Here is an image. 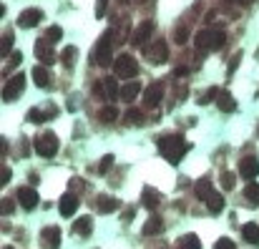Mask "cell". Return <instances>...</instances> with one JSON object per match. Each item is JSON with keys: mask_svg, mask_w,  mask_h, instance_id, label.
Wrapping results in <instances>:
<instances>
[{"mask_svg": "<svg viewBox=\"0 0 259 249\" xmlns=\"http://www.w3.org/2000/svg\"><path fill=\"white\" fill-rule=\"evenodd\" d=\"M156 146H159V154L171 164V166H176L184 154H186V141L179 136V134H164L156 138Z\"/></svg>", "mask_w": 259, "mask_h": 249, "instance_id": "6da1fadb", "label": "cell"}, {"mask_svg": "<svg viewBox=\"0 0 259 249\" xmlns=\"http://www.w3.org/2000/svg\"><path fill=\"white\" fill-rule=\"evenodd\" d=\"M227 43V35L222 30H211V28H204L194 35V46H197L199 53H209V51H219L222 46Z\"/></svg>", "mask_w": 259, "mask_h": 249, "instance_id": "7a4b0ae2", "label": "cell"}, {"mask_svg": "<svg viewBox=\"0 0 259 249\" xmlns=\"http://www.w3.org/2000/svg\"><path fill=\"white\" fill-rule=\"evenodd\" d=\"M111 46H114V30H106V33L98 38L96 48H93V63H96V66L106 68L111 60H116V58H111Z\"/></svg>", "mask_w": 259, "mask_h": 249, "instance_id": "3957f363", "label": "cell"}, {"mask_svg": "<svg viewBox=\"0 0 259 249\" xmlns=\"http://www.w3.org/2000/svg\"><path fill=\"white\" fill-rule=\"evenodd\" d=\"M35 154L43 156V159L56 156L58 154V136L53 131H46V134L35 136Z\"/></svg>", "mask_w": 259, "mask_h": 249, "instance_id": "277c9868", "label": "cell"}, {"mask_svg": "<svg viewBox=\"0 0 259 249\" xmlns=\"http://www.w3.org/2000/svg\"><path fill=\"white\" fill-rule=\"evenodd\" d=\"M114 73H116V78H134V76L139 73L136 58H131L128 53L116 55V60H114Z\"/></svg>", "mask_w": 259, "mask_h": 249, "instance_id": "5b68a950", "label": "cell"}, {"mask_svg": "<svg viewBox=\"0 0 259 249\" xmlns=\"http://www.w3.org/2000/svg\"><path fill=\"white\" fill-rule=\"evenodd\" d=\"M23 88H26V73L10 76V78L5 81V86H3V101H5V103L15 101L20 93H23Z\"/></svg>", "mask_w": 259, "mask_h": 249, "instance_id": "8992f818", "label": "cell"}, {"mask_svg": "<svg viewBox=\"0 0 259 249\" xmlns=\"http://www.w3.org/2000/svg\"><path fill=\"white\" fill-rule=\"evenodd\" d=\"M51 46H53V43H51V40H48L46 35L35 40V55H38L46 66H51L53 60H56V53H53V48H51Z\"/></svg>", "mask_w": 259, "mask_h": 249, "instance_id": "52a82bcc", "label": "cell"}, {"mask_svg": "<svg viewBox=\"0 0 259 249\" xmlns=\"http://www.w3.org/2000/svg\"><path fill=\"white\" fill-rule=\"evenodd\" d=\"M15 196H18V204L23 206V209H35L38 206V192L33 186H20Z\"/></svg>", "mask_w": 259, "mask_h": 249, "instance_id": "ba28073f", "label": "cell"}, {"mask_svg": "<svg viewBox=\"0 0 259 249\" xmlns=\"http://www.w3.org/2000/svg\"><path fill=\"white\" fill-rule=\"evenodd\" d=\"M43 18V10L40 8H28L18 15V28H35Z\"/></svg>", "mask_w": 259, "mask_h": 249, "instance_id": "9c48e42d", "label": "cell"}, {"mask_svg": "<svg viewBox=\"0 0 259 249\" xmlns=\"http://www.w3.org/2000/svg\"><path fill=\"white\" fill-rule=\"evenodd\" d=\"M161 98H164V83H151V86L144 91V103H146V109L159 106Z\"/></svg>", "mask_w": 259, "mask_h": 249, "instance_id": "30bf717a", "label": "cell"}, {"mask_svg": "<svg viewBox=\"0 0 259 249\" xmlns=\"http://www.w3.org/2000/svg\"><path fill=\"white\" fill-rule=\"evenodd\" d=\"M40 244L46 249H58L60 247V229L58 226H46L40 232Z\"/></svg>", "mask_w": 259, "mask_h": 249, "instance_id": "8fae6325", "label": "cell"}, {"mask_svg": "<svg viewBox=\"0 0 259 249\" xmlns=\"http://www.w3.org/2000/svg\"><path fill=\"white\" fill-rule=\"evenodd\" d=\"M257 174H259V161L254 156H244L239 161V176L252 181V179H257Z\"/></svg>", "mask_w": 259, "mask_h": 249, "instance_id": "7c38bea8", "label": "cell"}, {"mask_svg": "<svg viewBox=\"0 0 259 249\" xmlns=\"http://www.w3.org/2000/svg\"><path fill=\"white\" fill-rule=\"evenodd\" d=\"M148 53V58L154 60V63H164V60L169 58V46H166V40H156L151 48H144Z\"/></svg>", "mask_w": 259, "mask_h": 249, "instance_id": "4fadbf2b", "label": "cell"}, {"mask_svg": "<svg viewBox=\"0 0 259 249\" xmlns=\"http://www.w3.org/2000/svg\"><path fill=\"white\" fill-rule=\"evenodd\" d=\"M141 91H144V88H141V83H139V81H128L126 86L121 88L118 98H121L123 103H131V101H136V98L141 96Z\"/></svg>", "mask_w": 259, "mask_h": 249, "instance_id": "5bb4252c", "label": "cell"}, {"mask_svg": "<svg viewBox=\"0 0 259 249\" xmlns=\"http://www.w3.org/2000/svg\"><path fill=\"white\" fill-rule=\"evenodd\" d=\"M76 209H78V199H76V194H63L60 201H58V212H60L63 217H73Z\"/></svg>", "mask_w": 259, "mask_h": 249, "instance_id": "9a60e30c", "label": "cell"}, {"mask_svg": "<svg viewBox=\"0 0 259 249\" xmlns=\"http://www.w3.org/2000/svg\"><path fill=\"white\" fill-rule=\"evenodd\" d=\"M30 76H33V81H35L38 88H51V73H48L46 66H35V68L30 71Z\"/></svg>", "mask_w": 259, "mask_h": 249, "instance_id": "2e32d148", "label": "cell"}, {"mask_svg": "<svg viewBox=\"0 0 259 249\" xmlns=\"http://www.w3.org/2000/svg\"><path fill=\"white\" fill-rule=\"evenodd\" d=\"M151 30H154V26H151V23H146V20H144V23L134 30V35H131V43L134 46H144L146 43V40H148V35H151Z\"/></svg>", "mask_w": 259, "mask_h": 249, "instance_id": "e0dca14e", "label": "cell"}, {"mask_svg": "<svg viewBox=\"0 0 259 249\" xmlns=\"http://www.w3.org/2000/svg\"><path fill=\"white\" fill-rule=\"evenodd\" d=\"M96 206H98L101 214H111V212H116L118 206H121V201H118L116 196H106V194H103V196H98V204H96Z\"/></svg>", "mask_w": 259, "mask_h": 249, "instance_id": "ac0fdd59", "label": "cell"}, {"mask_svg": "<svg viewBox=\"0 0 259 249\" xmlns=\"http://www.w3.org/2000/svg\"><path fill=\"white\" fill-rule=\"evenodd\" d=\"M194 192H197V196H199L201 201H206V199L214 194V189H211V181H209V179H199L197 184H194Z\"/></svg>", "mask_w": 259, "mask_h": 249, "instance_id": "d6986e66", "label": "cell"}, {"mask_svg": "<svg viewBox=\"0 0 259 249\" xmlns=\"http://www.w3.org/2000/svg\"><path fill=\"white\" fill-rule=\"evenodd\" d=\"M141 201H144L146 209H156V206H159V192L151 189V186H146L144 194H141Z\"/></svg>", "mask_w": 259, "mask_h": 249, "instance_id": "ffe728a7", "label": "cell"}, {"mask_svg": "<svg viewBox=\"0 0 259 249\" xmlns=\"http://www.w3.org/2000/svg\"><path fill=\"white\" fill-rule=\"evenodd\" d=\"M217 106H219L222 111H234V109H236V101H234V96H231L229 91H219V96H217Z\"/></svg>", "mask_w": 259, "mask_h": 249, "instance_id": "44dd1931", "label": "cell"}, {"mask_svg": "<svg viewBox=\"0 0 259 249\" xmlns=\"http://www.w3.org/2000/svg\"><path fill=\"white\" fill-rule=\"evenodd\" d=\"M242 237H244L249 244H259V224H254V221L244 224V226H242Z\"/></svg>", "mask_w": 259, "mask_h": 249, "instance_id": "7402d4cb", "label": "cell"}, {"mask_svg": "<svg viewBox=\"0 0 259 249\" xmlns=\"http://www.w3.org/2000/svg\"><path fill=\"white\" fill-rule=\"evenodd\" d=\"M244 199H247L252 206H259V184H257V181H247V186H244Z\"/></svg>", "mask_w": 259, "mask_h": 249, "instance_id": "603a6c76", "label": "cell"}, {"mask_svg": "<svg viewBox=\"0 0 259 249\" xmlns=\"http://www.w3.org/2000/svg\"><path fill=\"white\" fill-rule=\"evenodd\" d=\"M73 232L76 234H91L93 232V219L91 217H81V219H76V224H73Z\"/></svg>", "mask_w": 259, "mask_h": 249, "instance_id": "cb8c5ba5", "label": "cell"}, {"mask_svg": "<svg viewBox=\"0 0 259 249\" xmlns=\"http://www.w3.org/2000/svg\"><path fill=\"white\" fill-rule=\"evenodd\" d=\"M206 206H209V212H211V214H219V212L224 209V196H222L219 192H214V194L206 199Z\"/></svg>", "mask_w": 259, "mask_h": 249, "instance_id": "d4e9b609", "label": "cell"}, {"mask_svg": "<svg viewBox=\"0 0 259 249\" xmlns=\"http://www.w3.org/2000/svg\"><path fill=\"white\" fill-rule=\"evenodd\" d=\"M164 229V219H159V217H151L146 224H144V234L146 237H151V234H159Z\"/></svg>", "mask_w": 259, "mask_h": 249, "instance_id": "484cf974", "label": "cell"}, {"mask_svg": "<svg viewBox=\"0 0 259 249\" xmlns=\"http://www.w3.org/2000/svg\"><path fill=\"white\" fill-rule=\"evenodd\" d=\"M176 249H201V244H199L197 234H184V237L179 239Z\"/></svg>", "mask_w": 259, "mask_h": 249, "instance_id": "4316f807", "label": "cell"}, {"mask_svg": "<svg viewBox=\"0 0 259 249\" xmlns=\"http://www.w3.org/2000/svg\"><path fill=\"white\" fill-rule=\"evenodd\" d=\"M103 88H106V96H109V98H118V93H121L116 78H106L103 81Z\"/></svg>", "mask_w": 259, "mask_h": 249, "instance_id": "83f0119b", "label": "cell"}, {"mask_svg": "<svg viewBox=\"0 0 259 249\" xmlns=\"http://www.w3.org/2000/svg\"><path fill=\"white\" fill-rule=\"evenodd\" d=\"M10 48H13V30H5L3 33V40H0V55H8L10 53Z\"/></svg>", "mask_w": 259, "mask_h": 249, "instance_id": "f1b7e54d", "label": "cell"}, {"mask_svg": "<svg viewBox=\"0 0 259 249\" xmlns=\"http://www.w3.org/2000/svg\"><path fill=\"white\" fill-rule=\"evenodd\" d=\"M98 118H101L103 123H114V121L118 118V111H116L114 106H106V109H101V113H98Z\"/></svg>", "mask_w": 259, "mask_h": 249, "instance_id": "f546056e", "label": "cell"}, {"mask_svg": "<svg viewBox=\"0 0 259 249\" xmlns=\"http://www.w3.org/2000/svg\"><path fill=\"white\" fill-rule=\"evenodd\" d=\"M76 55H78V48H73V46H68L66 51L60 53V58H63V63H66L68 68L73 66V60H76Z\"/></svg>", "mask_w": 259, "mask_h": 249, "instance_id": "4dcf8cb0", "label": "cell"}, {"mask_svg": "<svg viewBox=\"0 0 259 249\" xmlns=\"http://www.w3.org/2000/svg\"><path fill=\"white\" fill-rule=\"evenodd\" d=\"M46 38L51 40V43H58V40L63 38V28H60V26H51V28L46 30Z\"/></svg>", "mask_w": 259, "mask_h": 249, "instance_id": "1f68e13d", "label": "cell"}, {"mask_svg": "<svg viewBox=\"0 0 259 249\" xmlns=\"http://www.w3.org/2000/svg\"><path fill=\"white\" fill-rule=\"evenodd\" d=\"M214 96H219V88H209V91H204L201 98H199V103H201V106H206V103L214 101Z\"/></svg>", "mask_w": 259, "mask_h": 249, "instance_id": "d6a6232c", "label": "cell"}, {"mask_svg": "<svg viewBox=\"0 0 259 249\" xmlns=\"http://www.w3.org/2000/svg\"><path fill=\"white\" fill-rule=\"evenodd\" d=\"M28 121H33V123H40V121H46V111H40V109H30V113H28Z\"/></svg>", "mask_w": 259, "mask_h": 249, "instance_id": "836d02e7", "label": "cell"}, {"mask_svg": "<svg viewBox=\"0 0 259 249\" xmlns=\"http://www.w3.org/2000/svg\"><path fill=\"white\" fill-rule=\"evenodd\" d=\"M111 166H114V156H111V154H106V156L101 159V164H98V171L103 174V171H109Z\"/></svg>", "mask_w": 259, "mask_h": 249, "instance_id": "e575fe53", "label": "cell"}, {"mask_svg": "<svg viewBox=\"0 0 259 249\" xmlns=\"http://www.w3.org/2000/svg\"><path fill=\"white\" fill-rule=\"evenodd\" d=\"M222 186L224 189H231L234 186V174L231 171H222Z\"/></svg>", "mask_w": 259, "mask_h": 249, "instance_id": "d590c367", "label": "cell"}, {"mask_svg": "<svg viewBox=\"0 0 259 249\" xmlns=\"http://www.w3.org/2000/svg\"><path fill=\"white\" fill-rule=\"evenodd\" d=\"M214 249H236V244L231 239H219L217 244H214Z\"/></svg>", "mask_w": 259, "mask_h": 249, "instance_id": "8d00e7d4", "label": "cell"}, {"mask_svg": "<svg viewBox=\"0 0 259 249\" xmlns=\"http://www.w3.org/2000/svg\"><path fill=\"white\" fill-rule=\"evenodd\" d=\"M126 118H128V123H141V111L131 109V111L126 113Z\"/></svg>", "mask_w": 259, "mask_h": 249, "instance_id": "74e56055", "label": "cell"}, {"mask_svg": "<svg viewBox=\"0 0 259 249\" xmlns=\"http://www.w3.org/2000/svg\"><path fill=\"white\" fill-rule=\"evenodd\" d=\"M10 176H13V171L8 169V166H3V169H0V184H3V186H5V184L10 181Z\"/></svg>", "mask_w": 259, "mask_h": 249, "instance_id": "f35d334b", "label": "cell"}, {"mask_svg": "<svg viewBox=\"0 0 259 249\" xmlns=\"http://www.w3.org/2000/svg\"><path fill=\"white\" fill-rule=\"evenodd\" d=\"M186 35H189V28H186V26H179V28H176V43H184Z\"/></svg>", "mask_w": 259, "mask_h": 249, "instance_id": "ab89813d", "label": "cell"}, {"mask_svg": "<svg viewBox=\"0 0 259 249\" xmlns=\"http://www.w3.org/2000/svg\"><path fill=\"white\" fill-rule=\"evenodd\" d=\"M106 5H109V0H98V3H96V18L106 15Z\"/></svg>", "mask_w": 259, "mask_h": 249, "instance_id": "60d3db41", "label": "cell"}, {"mask_svg": "<svg viewBox=\"0 0 259 249\" xmlns=\"http://www.w3.org/2000/svg\"><path fill=\"white\" fill-rule=\"evenodd\" d=\"M20 60H23V55H20V53H10V63H8V71H10V68H15V66H20Z\"/></svg>", "mask_w": 259, "mask_h": 249, "instance_id": "b9f144b4", "label": "cell"}, {"mask_svg": "<svg viewBox=\"0 0 259 249\" xmlns=\"http://www.w3.org/2000/svg\"><path fill=\"white\" fill-rule=\"evenodd\" d=\"M0 212H3V217H5V214H10V212H13V201L3 199V204H0Z\"/></svg>", "mask_w": 259, "mask_h": 249, "instance_id": "7bdbcfd3", "label": "cell"}, {"mask_svg": "<svg viewBox=\"0 0 259 249\" xmlns=\"http://www.w3.org/2000/svg\"><path fill=\"white\" fill-rule=\"evenodd\" d=\"M239 58H242V53H236V55L231 58V66H229V73H231V71H234L236 66H239Z\"/></svg>", "mask_w": 259, "mask_h": 249, "instance_id": "ee69618b", "label": "cell"}, {"mask_svg": "<svg viewBox=\"0 0 259 249\" xmlns=\"http://www.w3.org/2000/svg\"><path fill=\"white\" fill-rule=\"evenodd\" d=\"M81 186H83V181H78V179H73V181H71V189H73V192H78Z\"/></svg>", "mask_w": 259, "mask_h": 249, "instance_id": "f6af8a7d", "label": "cell"}, {"mask_svg": "<svg viewBox=\"0 0 259 249\" xmlns=\"http://www.w3.org/2000/svg\"><path fill=\"white\" fill-rule=\"evenodd\" d=\"M0 154H3V156L8 154V143H5V138H3V141H0Z\"/></svg>", "mask_w": 259, "mask_h": 249, "instance_id": "bcb514c9", "label": "cell"}, {"mask_svg": "<svg viewBox=\"0 0 259 249\" xmlns=\"http://www.w3.org/2000/svg\"><path fill=\"white\" fill-rule=\"evenodd\" d=\"M229 3H252V0H229Z\"/></svg>", "mask_w": 259, "mask_h": 249, "instance_id": "7dc6e473", "label": "cell"}, {"mask_svg": "<svg viewBox=\"0 0 259 249\" xmlns=\"http://www.w3.org/2000/svg\"><path fill=\"white\" fill-rule=\"evenodd\" d=\"M136 3H144V0H136Z\"/></svg>", "mask_w": 259, "mask_h": 249, "instance_id": "c3c4849f", "label": "cell"}, {"mask_svg": "<svg viewBox=\"0 0 259 249\" xmlns=\"http://www.w3.org/2000/svg\"><path fill=\"white\" fill-rule=\"evenodd\" d=\"M5 249H13V247H5Z\"/></svg>", "mask_w": 259, "mask_h": 249, "instance_id": "681fc988", "label": "cell"}]
</instances>
